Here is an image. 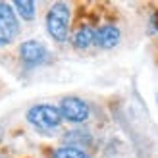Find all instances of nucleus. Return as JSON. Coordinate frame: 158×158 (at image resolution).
Masks as SVG:
<instances>
[{
	"label": "nucleus",
	"mask_w": 158,
	"mask_h": 158,
	"mask_svg": "<svg viewBox=\"0 0 158 158\" xmlns=\"http://www.w3.org/2000/svg\"><path fill=\"white\" fill-rule=\"evenodd\" d=\"M46 29L50 37L58 43H64L69 33V8L64 2H56L46 15Z\"/></svg>",
	"instance_id": "nucleus-1"
},
{
	"label": "nucleus",
	"mask_w": 158,
	"mask_h": 158,
	"mask_svg": "<svg viewBox=\"0 0 158 158\" xmlns=\"http://www.w3.org/2000/svg\"><path fill=\"white\" fill-rule=\"evenodd\" d=\"M27 122L31 125H35L37 129H54V127H58L60 122H62L60 108L50 106V104L33 106L27 112Z\"/></svg>",
	"instance_id": "nucleus-2"
},
{
	"label": "nucleus",
	"mask_w": 158,
	"mask_h": 158,
	"mask_svg": "<svg viewBox=\"0 0 158 158\" xmlns=\"http://www.w3.org/2000/svg\"><path fill=\"white\" fill-rule=\"evenodd\" d=\"M60 114L72 123H83L89 118V106L77 97H68L60 102Z\"/></svg>",
	"instance_id": "nucleus-3"
},
{
	"label": "nucleus",
	"mask_w": 158,
	"mask_h": 158,
	"mask_svg": "<svg viewBox=\"0 0 158 158\" xmlns=\"http://www.w3.org/2000/svg\"><path fill=\"white\" fill-rule=\"evenodd\" d=\"M18 35V19L10 4L0 2V46L8 44Z\"/></svg>",
	"instance_id": "nucleus-4"
},
{
	"label": "nucleus",
	"mask_w": 158,
	"mask_h": 158,
	"mask_svg": "<svg viewBox=\"0 0 158 158\" xmlns=\"http://www.w3.org/2000/svg\"><path fill=\"white\" fill-rule=\"evenodd\" d=\"M19 56L23 60V64L33 68V66H39L43 64V62L48 58V52H46V48L37 43V41H25L21 46H19Z\"/></svg>",
	"instance_id": "nucleus-5"
},
{
	"label": "nucleus",
	"mask_w": 158,
	"mask_h": 158,
	"mask_svg": "<svg viewBox=\"0 0 158 158\" xmlns=\"http://www.w3.org/2000/svg\"><path fill=\"white\" fill-rule=\"evenodd\" d=\"M94 43H97L100 48H112L120 43V29L114 25H102L97 29V37H94Z\"/></svg>",
	"instance_id": "nucleus-6"
},
{
	"label": "nucleus",
	"mask_w": 158,
	"mask_h": 158,
	"mask_svg": "<svg viewBox=\"0 0 158 158\" xmlns=\"http://www.w3.org/2000/svg\"><path fill=\"white\" fill-rule=\"evenodd\" d=\"M94 37H97V31L89 25H83L81 29H77V33L73 35V44L77 48H87L94 43Z\"/></svg>",
	"instance_id": "nucleus-7"
},
{
	"label": "nucleus",
	"mask_w": 158,
	"mask_h": 158,
	"mask_svg": "<svg viewBox=\"0 0 158 158\" xmlns=\"http://www.w3.org/2000/svg\"><path fill=\"white\" fill-rule=\"evenodd\" d=\"M52 158H89V154L81 151L79 147H62L58 151H54Z\"/></svg>",
	"instance_id": "nucleus-8"
},
{
	"label": "nucleus",
	"mask_w": 158,
	"mask_h": 158,
	"mask_svg": "<svg viewBox=\"0 0 158 158\" xmlns=\"http://www.w3.org/2000/svg\"><path fill=\"white\" fill-rule=\"evenodd\" d=\"M14 8L18 10V14L23 19L35 18V2H31V0H18V2H14Z\"/></svg>",
	"instance_id": "nucleus-9"
},
{
	"label": "nucleus",
	"mask_w": 158,
	"mask_h": 158,
	"mask_svg": "<svg viewBox=\"0 0 158 158\" xmlns=\"http://www.w3.org/2000/svg\"><path fill=\"white\" fill-rule=\"evenodd\" d=\"M151 23H152V29H154V31H158V12L152 15V21H151Z\"/></svg>",
	"instance_id": "nucleus-10"
}]
</instances>
